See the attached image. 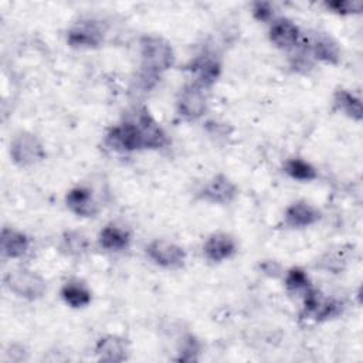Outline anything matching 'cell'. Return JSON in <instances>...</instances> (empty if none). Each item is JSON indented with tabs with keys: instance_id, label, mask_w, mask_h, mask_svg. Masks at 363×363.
Returning a JSON list of instances; mask_svg holds the SVG:
<instances>
[{
	"instance_id": "obj_18",
	"label": "cell",
	"mask_w": 363,
	"mask_h": 363,
	"mask_svg": "<svg viewBox=\"0 0 363 363\" xmlns=\"http://www.w3.org/2000/svg\"><path fill=\"white\" fill-rule=\"evenodd\" d=\"M335 105L341 112H344L345 115H348L351 118L360 119V117H362L360 101L348 91H338L337 92Z\"/></svg>"
},
{
	"instance_id": "obj_21",
	"label": "cell",
	"mask_w": 363,
	"mask_h": 363,
	"mask_svg": "<svg viewBox=\"0 0 363 363\" xmlns=\"http://www.w3.org/2000/svg\"><path fill=\"white\" fill-rule=\"evenodd\" d=\"M65 242H67L69 250L74 254H81L87 248V240L78 233L67 235V239H65Z\"/></svg>"
},
{
	"instance_id": "obj_19",
	"label": "cell",
	"mask_w": 363,
	"mask_h": 363,
	"mask_svg": "<svg viewBox=\"0 0 363 363\" xmlns=\"http://www.w3.org/2000/svg\"><path fill=\"white\" fill-rule=\"evenodd\" d=\"M287 287L295 292H300V291H305V294L310 291V282H308V277L305 276L304 271L301 270H292L289 271V274L287 276Z\"/></svg>"
},
{
	"instance_id": "obj_4",
	"label": "cell",
	"mask_w": 363,
	"mask_h": 363,
	"mask_svg": "<svg viewBox=\"0 0 363 363\" xmlns=\"http://www.w3.org/2000/svg\"><path fill=\"white\" fill-rule=\"evenodd\" d=\"M206 108V100L199 87H187L179 100V112L187 119L199 118Z\"/></svg>"
},
{
	"instance_id": "obj_17",
	"label": "cell",
	"mask_w": 363,
	"mask_h": 363,
	"mask_svg": "<svg viewBox=\"0 0 363 363\" xmlns=\"http://www.w3.org/2000/svg\"><path fill=\"white\" fill-rule=\"evenodd\" d=\"M285 172L296 180H303V182H310L314 180L318 175L315 168L312 164H310L308 162L303 160V159H289L285 163Z\"/></svg>"
},
{
	"instance_id": "obj_12",
	"label": "cell",
	"mask_w": 363,
	"mask_h": 363,
	"mask_svg": "<svg viewBox=\"0 0 363 363\" xmlns=\"http://www.w3.org/2000/svg\"><path fill=\"white\" fill-rule=\"evenodd\" d=\"M61 296L64 301L74 308H83L90 304L91 294L80 282H67L61 289Z\"/></svg>"
},
{
	"instance_id": "obj_3",
	"label": "cell",
	"mask_w": 363,
	"mask_h": 363,
	"mask_svg": "<svg viewBox=\"0 0 363 363\" xmlns=\"http://www.w3.org/2000/svg\"><path fill=\"white\" fill-rule=\"evenodd\" d=\"M270 39L280 49H292L300 40V28L288 19L274 20L270 28Z\"/></svg>"
},
{
	"instance_id": "obj_14",
	"label": "cell",
	"mask_w": 363,
	"mask_h": 363,
	"mask_svg": "<svg viewBox=\"0 0 363 363\" xmlns=\"http://www.w3.org/2000/svg\"><path fill=\"white\" fill-rule=\"evenodd\" d=\"M3 253L9 257H20L28 248V240L24 235L15 232V230H5L2 237Z\"/></svg>"
},
{
	"instance_id": "obj_6",
	"label": "cell",
	"mask_w": 363,
	"mask_h": 363,
	"mask_svg": "<svg viewBox=\"0 0 363 363\" xmlns=\"http://www.w3.org/2000/svg\"><path fill=\"white\" fill-rule=\"evenodd\" d=\"M12 153L20 164H31L43 156L40 144L31 135H20L12 146Z\"/></svg>"
},
{
	"instance_id": "obj_16",
	"label": "cell",
	"mask_w": 363,
	"mask_h": 363,
	"mask_svg": "<svg viewBox=\"0 0 363 363\" xmlns=\"http://www.w3.org/2000/svg\"><path fill=\"white\" fill-rule=\"evenodd\" d=\"M311 49H312L314 56L322 61L335 62L339 57V50H338L337 44L323 35L315 36V39L312 40Z\"/></svg>"
},
{
	"instance_id": "obj_10",
	"label": "cell",
	"mask_w": 363,
	"mask_h": 363,
	"mask_svg": "<svg viewBox=\"0 0 363 363\" xmlns=\"http://www.w3.org/2000/svg\"><path fill=\"white\" fill-rule=\"evenodd\" d=\"M203 197L209 202L213 203H226L230 202L235 197L236 194V187L235 185L227 180L223 176L214 178L206 187L203 192Z\"/></svg>"
},
{
	"instance_id": "obj_22",
	"label": "cell",
	"mask_w": 363,
	"mask_h": 363,
	"mask_svg": "<svg viewBox=\"0 0 363 363\" xmlns=\"http://www.w3.org/2000/svg\"><path fill=\"white\" fill-rule=\"evenodd\" d=\"M274 8L270 3H255L254 5V15L258 20L266 22L273 17Z\"/></svg>"
},
{
	"instance_id": "obj_13",
	"label": "cell",
	"mask_w": 363,
	"mask_h": 363,
	"mask_svg": "<svg viewBox=\"0 0 363 363\" xmlns=\"http://www.w3.org/2000/svg\"><path fill=\"white\" fill-rule=\"evenodd\" d=\"M100 31L91 24H81L73 28L69 35V42L73 46L92 47L100 43Z\"/></svg>"
},
{
	"instance_id": "obj_15",
	"label": "cell",
	"mask_w": 363,
	"mask_h": 363,
	"mask_svg": "<svg viewBox=\"0 0 363 363\" xmlns=\"http://www.w3.org/2000/svg\"><path fill=\"white\" fill-rule=\"evenodd\" d=\"M192 70L196 73L197 80H199V83L202 85H209V84L214 83V80L217 78L219 71H220V65L212 57L206 56V57L197 60Z\"/></svg>"
},
{
	"instance_id": "obj_5",
	"label": "cell",
	"mask_w": 363,
	"mask_h": 363,
	"mask_svg": "<svg viewBox=\"0 0 363 363\" xmlns=\"http://www.w3.org/2000/svg\"><path fill=\"white\" fill-rule=\"evenodd\" d=\"M9 285L10 289L17 292L20 296H30V298H36L44 291V282L28 271H19L13 276L10 274Z\"/></svg>"
},
{
	"instance_id": "obj_9",
	"label": "cell",
	"mask_w": 363,
	"mask_h": 363,
	"mask_svg": "<svg viewBox=\"0 0 363 363\" xmlns=\"http://www.w3.org/2000/svg\"><path fill=\"white\" fill-rule=\"evenodd\" d=\"M67 206L78 216L91 217L96 213V205L92 199L91 192L83 187L71 190L67 196Z\"/></svg>"
},
{
	"instance_id": "obj_7",
	"label": "cell",
	"mask_w": 363,
	"mask_h": 363,
	"mask_svg": "<svg viewBox=\"0 0 363 363\" xmlns=\"http://www.w3.org/2000/svg\"><path fill=\"white\" fill-rule=\"evenodd\" d=\"M203 250L209 260L220 262L230 258L236 253V243L227 235H214L206 242Z\"/></svg>"
},
{
	"instance_id": "obj_20",
	"label": "cell",
	"mask_w": 363,
	"mask_h": 363,
	"mask_svg": "<svg viewBox=\"0 0 363 363\" xmlns=\"http://www.w3.org/2000/svg\"><path fill=\"white\" fill-rule=\"evenodd\" d=\"M326 8L339 15L359 13L363 8L362 2H349V0H337V2L326 3Z\"/></svg>"
},
{
	"instance_id": "obj_1",
	"label": "cell",
	"mask_w": 363,
	"mask_h": 363,
	"mask_svg": "<svg viewBox=\"0 0 363 363\" xmlns=\"http://www.w3.org/2000/svg\"><path fill=\"white\" fill-rule=\"evenodd\" d=\"M145 69L151 73L168 70L174 62L172 47L159 37H145L141 43Z\"/></svg>"
},
{
	"instance_id": "obj_11",
	"label": "cell",
	"mask_w": 363,
	"mask_h": 363,
	"mask_svg": "<svg viewBox=\"0 0 363 363\" xmlns=\"http://www.w3.org/2000/svg\"><path fill=\"white\" fill-rule=\"evenodd\" d=\"M130 237L128 232L117 226H107L100 235L101 246L110 251H121L128 247Z\"/></svg>"
},
{
	"instance_id": "obj_8",
	"label": "cell",
	"mask_w": 363,
	"mask_h": 363,
	"mask_svg": "<svg viewBox=\"0 0 363 363\" xmlns=\"http://www.w3.org/2000/svg\"><path fill=\"white\" fill-rule=\"evenodd\" d=\"M285 219L291 227H308L319 220V212L305 202H296L287 210Z\"/></svg>"
},
{
	"instance_id": "obj_2",
	"label": "cell",
	"mask_w": 363,
	"mask_h": 363,
	"mask_svg": "<svg viewBox=\"0 0 363 363\" xmlns=\"http://www.w3.org/2000/svg\"><path fill=\"white\" fill-rule=\"evenodd\" d=\"M146 253L156 264L167 269L180 267L185 261V251L174 243L164 240H156L151 243L146 248Z\"/></svg>"
}]
</instances>
